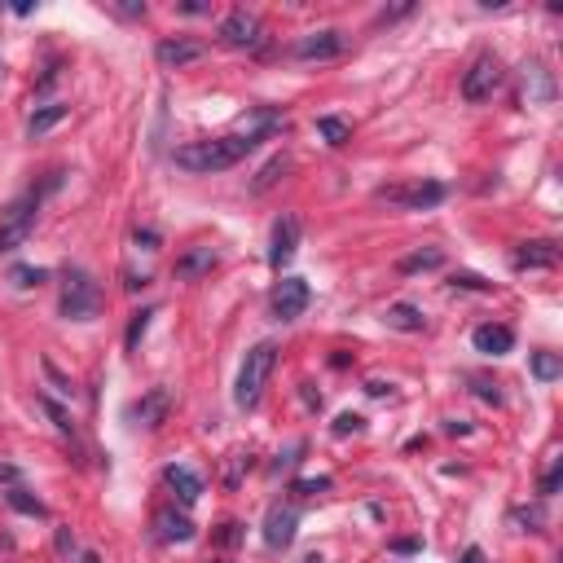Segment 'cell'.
Masks as SVG:
<instances>
[{
    "label": "cell",
    "mask_w": 563,
    "mask_h": 563,
    "mask_svg": "<svg viewBox=\"0 0 563 563\" xmlns=\"http://www.w3.org/2000/svg\"><path fill=\"white\" fill-rule=\"evenodd\" d=\"M286 133V115L282 110H273V106H256L242 124H238V133L230 136H211V141H190V145H176L172 150V159L176 167H185V172H199V176H211V172H225V167H238L260 141L268 136Z\"/></svg>",
    "instance_id": "1"
},
{
    "label": "cell",
    "mask_w": 563,
    "mask_h": 563,
    "mask_svg": "<svg viewBox=\"0 0 563 563\" xmlns=\"http://www.w3.org/2000/svg\"><path fill=\"white\" fill-rule=\"evenodd\" d=\"M273 365H277V343H268V339L247 352V361L238 370V383H233V405H238V409H251V405L260 400L268 374H273Z\"/></svg>",
    "instance_id": "2"
},
{
    "label": "cell",
    "mask_w": 563,
    "mask_h": 563,
    "mask_svg": "<svg viewBox=\"0 0 563 563\" xmlns=\"http://www.w3.org/2000/svg\"><path fill=\"white\" fill-rule=\"evenodd\" d=\"M98 308H101V286L93 282V273L67 268V277H62V317L67 322H89V317H98Z\"/></svg>",
    "instance_id": "3"
},
{
    "label": "cell",
    "mask_w": 563,
    "mask_h": 563,
    "mask_svg": "<svg viewBox=\"0 0 563 563\" xmlns=\"http://www.w3.org/2000/svg\"><path fill=\"white\" fill-rule=\"evenodd\" d=\"M445 185L440 181H397V185H379L374 190V202L383 207H400V211H423V207H436L445 202Z\"/></svg>",
    "instance_id": "4"
},
{
    "label": "cell",
    "mask_w": 563,
    "mask_h": 563,
    "mask_svg": "<svg viewBox=\"0 0 563 563\" xmlns=\"http://www.w3.org/2000/svg\"><path fill=\"white\" fill-rule=\"evenodd\" d=\"M35 211H40V194H27V199L9 202V211L0 216V256L27 247V238L35 230Z\"/></svg>",
    "instance_id": "5"
},
{
    "label": "cell",
    "mask_w": 563,
    "mask_h": 563,
    "mask_svg": "<svg viewBox=\"0 0 563 563\" xmlns=\"http://www.w3.org/2000/svg\"><path fill=\"white\" fill-rule=\"evenodd\" d=\"M502 89V62H497L493 53H480L463 75V101L466 106H480V101H489Z\"/></svg>",
    "instance_id": "6"
},
{
    "label": "cell",
    "mask_w": 563,
    "mask_h": 563,
    "mask_svg": "<svg viewBox=\"0 0 563 563\" xmlns=\"http://www.w3.org/2000/svg\"><path fill=\"white\" fill-rule=\"evenodd\" d=\"M299 238H304V225H299V216L296 211H282L277 221H273V233H268V265L282 268L296 260V251H299Z\"/></svg>",
    "instance_id": "7"
},
{
    "label": "cell",
    "mask_w": 563,
    "mask_h": 563,
    "mask_svg": "<svg viewBox=\"0 0 563 563\" xmlns=\"http://www.w3.org/2000/svg\"><path fill=\"white\" fill-rule=\"evenodd\" d=\"M221 40H225L230 49H260V44H265V27H260L256 14L233 9V14H225V23H221Z\"/></svg>",
    "instance_id": "8"
},
{
    "label": "cell",
    "mask_w": 563,
    "mask_h": 563,
    "mask_svg": "<svg viewBox=\"0 0 563 563\" xmlns=\"http://www.w3.org/2000/svg\"><path fill=\"white\" fill-rule=\"evenodd\" d=\"M308 282H299V277H282L277 286H273V296H268V308H273V317L277 322H296L304 317V308H308Z\"/></svg>",
    "instance_id": "9"
},
{
    "label": "cell",
    "mask_w": 563,
    "mask_h": 563,
    "mask_svg": "<svg viewBox=\"0 0 563 563\" xmlns=\"http://www.w3.org/2000/svg\"><path fill=\"white\" fill-rule=\"evenodd\" d=\"M348 49V35L334 32V27H326V32H308L304 40L296 44V58L299 62H331V58H339Z\"/></svg>",
    "instance_id": "10"
},
{
    "label": "cell",
    "mask_w": 563,
    "mask_h": 563,
    "mask_svg": "<svg viewBox=\"0 0 563 563\" xmlns=\"http://www.w3.org/2000/svg\"><path fill=\"white\" fill-rule=\"evenodd\" d=\"M155 58H159L167 70H181V67H190V62H202V58H207V44H202V40H185V35H167V40H159Z\"/></svg>",
    "instance_id": "11"
},
{
    "label": "cell",
    "mask_w": 563,
    "mask_h": 563,
    "mask_svg": "<svg viewBox=\"0 0 563 563\" xmlns=\"http://www.w3.org/2000/svg\"><path fill=\"white\" fill-rule=\"evenodd\" d=\"M164 484L172 489V497L181 502V511H190V506H194V502L202 497V475H199V471H190V466H176V463H172L164 471Z\"/></svg>",
    "instance_id": "12"
},
{
    "label": "cell",
    "mask_w": 563,
    "mask_h": 563,
    "mask_svg": "<svg viewBox=\"0 0 563 563\" xmlns=\"http://www.w3.org/2000/svg\"><path fill=\"white\" fill-rule=\"evenodd\" d=\"M296 529H299V515L296 506H273L265 520V541L273 550H286L291 541H296Z\"/></svg>",
    "instance_id": "13"
},
{
    "label": "cell",
    "mask_w": 563,
    "mask_h": 563,
    "mask_svg": "<svg viewBox=\"0 0 563 563\" xmlns=\"http://www.w3.org/2000/svg\"><path fill=\"white\" fill-rule=\"evenodd\" d=\"M155 537L167 541V546H185V541H194V520L185 511H159L155 515Z\"/></svg>",
    "instance_id": "14"
},
{
    "label": "cell",
    "mask_w": 563,
    "mask_h": 563,
    "mask_svg": "<svg viewBox=\"0 0 563 563\" xmlns=\"http://www.w3.org/2000/svg\"><path fill=\"white\" fill-rule=\"evenodd\" d=\"M167 409H172V392H167V388H150V392L133 405V423L136 427H159L167 418Z\"/></svg>",
    "instance_id": "15"
},
{
    "label": "cell",
    "mask_w": 563,
    "mask_h": 563,
    "mask_svg": "<svg viewBox=\"0 0 563 563\" xmlns=\"http://www.w3.org/2000/svg\"><path fill=\"white\" fill-rule=\"evenodd\" d=\"M511 265L520 268V273H524V268H555V265H559V247H555V242H546V238L524 242V247L511 256Z\"/></svg>",
    "instance_id": "16"
},
{
    "label": "cell",
    "mask_w": 563,
    "mask_h": 563,
    "mask_svg": "<svg viewBox=\"0 0 563 563\" xmlns=\"http://www.w3.org/2000/svg\"><path fill=\"white\" fill-rule=\"evenodd\" d=\"M211 268H216V251H211V247H190V251L176 256V268H172V273H176L181 282H199Z\"/></svg>",
    "instance_id": "17"
},
{
    "label": "cell",
    "mask_w": 563,
    "mask_h": 563,
    "mask_svg": "<svg viewBox=\"0 0 563 563\" xmlns=\"http://www.w3.org/2000/svg\"><path fill=\"white\" fill-rule=\"evenodd\" d=\"M471 343H475V352H484V357H506L511 348H515V334H511V326H475V334H471Z\"/></svg>",
    "instance_id": "18"
},
{
    "label": "cell",
    "mask_w": 563,
    "mask_h": 563,
    "mask_svg": "<svg viewBox=\"0 0 563 563\" xmlns=\"http://www.w3.org/2000/svg\"><path fill=\"white\" fill-rule=\"evenodd\" d=\"M383 322H388L392 331H405V334H414V331H423V326H427L423 308H418V304H409V299H400V304H392V308L383 313Z\"/></svg>",
    "instance_id": "19"
},
{
    "label": "cell",
    "mask_w": 563,
    "mask_h": 563,
    "mask_svg": "<svg viewBox=\"0 0 563 563\" xmlns=\"http://www.w3.org/2000/svg\"><path fill=\"white\" fill-rule=\"evenodd\" d=\"M70 115V106L67 101H53V106H40V110H32V119H27V136H44V133H53L62 119Z\"/></svg>",
    "instance_id": "20"
},
{
    "label": "cell",
    "mask_w": 563,
    "mask_h": 563,
    "mask_svg": "<svg viewBox=\"0 0 563 563\" xmlns=\"http://www.w3.org/2000/svg\"><path fill=\"white\" fill-rule=\"evenodd\" d=\"M445 265V251L440 247H423V251H409L397 260V273L400 277H414V273H431V268Z\"/></svg>",
    "instance_id": "21"
},
{
    "label": "cell",
    "mask_w": 563,
    "mask_h": 563,
    "mask_svg": "<svg viewBox=\"0 0 563 563\" xmlns=\"http://www.w3.org/2000/svg\"><path fill=\"white\" fill-rule=\"evenodd\" d=\"M291 167H296V164H291V155H273V159H268V164L256 172V181H251V194H265V190H273V185H277V181H282Z\"/></svg>",
    "instance_id": "22"
},
{
    "label": "cell",
    "mask_w": 563,
    "mask_h": 563,
    "mask_svg": "<svg viewBox=\"0 0 563 563\" xmlns=\"http://www.w3.org/2000/svg\"><path fill=\"white\" fill-rule=\"evenodd\" d=\"M5 502L18 511V515H32V520H49V506L40 502L35 493H27L23 484H14V489H5Z\"/></svg>",
    "instance_id": "23"
},
{
    "label": "cell",
    "mask_w": 563,
    "mask_h": 563,
    "mask_svg": "<svg viewBox=\"0 0 563 563\" xmlns=\"http://www.w3.org/2000/svg\"><path fill=\"white\" fill-rule=\"evenodd\" d=\"M317 133L326 136V145H348L352 124H348V119H339V115H322V119H317Z\"/></svg>",
    "instance_id": "24"
},
{
    "label": "cell",
    "mask_w": 563,
    "mask_h": 563,
    "mask_svg": "<svg viewBox=\"0 0 563 563\" xmlns=\"http://www.w3.org/2000/svg\"><path fill=\"white\" fill-rule=\"evenodd\" d=\"M532 374L541 379V383H555L563 374V361L555 357V352H532Z\"/></svg>",
    "instance_id": "25"
},
{
    "label": "cell",
    "mask_w": 563,
    "mask_h": 563,
    "mask_svg": "<svg viewBox=\"0 0 563 563\" xmlns=\"http://www.w3.org/2000/svg\"><path fill=\"white\" fill-rule=\"evenodd\" d=\"M511 520H515L520 529L537 532L541 524H546V506H541V502H537V506H515V511H511Z\"/></svg>",
    "instance_id": "26"
},
{
    "label": "cell",
    "mask_w": 563,
    "mask_h": 563,
    "mask_svg": "<svg viewBox=\"0 0 563 563\" xmlns=\"http://www.w3.org/2000/svg\"><path fill=\"white\" fill-rule=\"evenodd\" d=\"M40 409H44V414L53 418V427L62 431V436H75V423H70V414H67V409H62V405H58L53 397H40Z\"/></svg>",
    "instance_id": "27"
},
{
    "label": "cell",
    "mask_w": 563,
    "mask_h": 563,
    "mask_svg": "<svg viewBox=\"0 0 563 563\" xmlns=\"http://www.w3.org/2000/svg\"><path fill=\"white\" fill-rule=\"evenodd\" d=\"M150 317H155V308H141V313L133 317V326H128V334H124L128 352H136V348H141V334L150 331Z\"/></svg>",
    "instance_id": "28"
},
{
    "label": "cell",
    "mask_w": 563,
    "mask_h": 563,
    "mask_svg": "<svg viewBox=\"0 0 563 563\" xmlns=\"http://www.w3.org/2000/svg\"><path fill=\"white\" fill-rule=\"evenodd\" d=\"M559 480H563V458H550V466L541 471V484H537V493H541V497L559 493Z\"/></svg>",
    "instance_id": "29"
},
{
    "label": "cell",
    "mask_w": 563,
    "mask_h": 563,
    "mask_svg": "<svg viewBox=\"0 0 563 563\" xmlns=\"http://www.w3.org/2000/svg\"><path fill=\"white\" fill-rule=\"evenodd\" d=\"M449 286H454V291H458V286H463V291H493V282H489V277H480V273H454V277H449Z\"/></svg>",
    "instance_id": "30"
},
{
    "label": "cell",
    "mask_w": 563,
    "mask_h": 563,
    "mask_svg": "<svg viewBox=\"0 0 563 563\" xmlns=\"http://www.w3.org/2000/svg\"><path fill=\"white\" fill-rule=\"evenodd\" d=\"M9 277H14V286H40L49 273H44V268H32V265H18Z\"/></svg>",
    "instance_id": "31"
},
{
    "label": "cell",
    "mask_w": 563,
    "mask_h": 563,
    "mask_svg": "<svg viewBox=\"0 0 563 563\" xmlns=\"http://www.w3.org/2000/svg\"><path fill=\"white\" fill-rule=\"evenodd\" d=\"M334 480L331 475H317V480H296V493H304V497H317V493H326Z\"/></svg>",
    "instance_id": "32"
},
{
    "label": "cell",
    "mask_w": 563,
    "mask_h": 563,
    "mask_svg": "<svg viewBox=\"0 0 563 563\" xmlns=\"http://www.w3.org/2000/svg\"><path fill=\"white\" fill-rule=\"evenodd\" d=\"M352 431H361V414H339L334 418V436H352Z\"/></svg>",
    "instance_id": "33"
},
{
    "label": "cell",
    "mask_w": 563,
    "mask_h": 563,
    "mask_svg": "<svg viewBox=\"0 0 563 563\" xmlns=\"http://www.w3.org/2000/svg\"><path fill=\"white\" fill-rule=\"evenodd\" d=\"M58 550H62L67 559L75 555V550H80V541H75V532H70V529H58Z\"/></svg>",
    "instance_id": "34"
},
{
    "label": "cell",
    "mask_w": 563,
    "mask_h": 563,
    "mask_svg": "<svg viewBox=\"0 0 563 563\" xmlns=\"http://www.w3.org/2000/svg\"><path fill=\"white\" fill-rule=\"evenodd\" d=\"M0 480H5V484L14 489V484L23 480V471H18V466H14V463H0Z\"/></svg>",
    "instance_id": "35"
},
{
    "label": "cell",
    "mask_w": 563,
    "mask_h": 563,
    "mask_svg": "<svg viewBox=\"0 0 563 563\" xmlns=\"http://www.w3.org/2000/svg\"><path fill=\"white\" fill-rule=\"evenodd\" d=\"M133 238H136V247H145V251H155V242H159V233L155 230H136Z\"/></svg>",
    "instance_id": "36"
},
{
    "label": "cell",
    "mask_w": 563,
    "mask_h": 563,
    "mask_svg": "<svg viewBox=\"0 0 563 563\" xmlns=\"http://www.w3.org/2000/svg\"><path fill=\"white\" fill-rule=\"evenodd\" d=\"M405 14H414V5H400V9H383V14H379V23H397V18H405Z\"/></svg>",
    "instance_id": "37"
},
{
    "label": "cell",
    "mask_w": 563,
    "mask_h": 563,
    "mask_svg": "<svg viewBox=\"0 0 563 563\" xmlns=\"http://www.w3.org/2000/svg\"><path fill=\"white\" fill-rule=\"evenodd\" d=\"M119 14H124V18H145V5H136V0H124V5H119Z\"/></svg>",
    "instance_id": "38"
},
{
    "label": "cell",
    "mask_w": 563,
    "mask_h": 563,
    "mask_svg": "<svg viewBox=\"0 0 563 563\" xmlns=\"http://www.w3.org/2000/svg\"><path fill=\"white\" fill-rule=\"evenodd\" d=\"M242 537V524H225V532H221V546H233Z\"/></svg>",
    "instance_id": "39"
},
{
    "label": "cell",
    "mask_w": 563,
    "mask_h": 563,
    "mask_svg": "<svg viewBox=\"0 0 563 563\" xmlns=\"http://www.w3.org/2000/svg\"><path fill=\"white\" fill-rule=\"evenodd\" d=\"M458 563H484V550H480V546H466Z\"/></svg>",
    "instance_id": "40"
},
{
    "label": "cell",
    "mask_w": 563,
    "mask_h": 563,
    "mask_svg": "<svg viewBox=\"0 0 563 563\" xmlns=\"http://www.w3.org/2000/svg\"><path fill=\"white\" fill-rule=\"evenodd\" d=\"M365 392H370V397H388V383H379V379H374V383H365Z\"/></svg>",
    "instance_id": "41"
},
{
    "label": "cell",
    "mask_w": 563,
    "mask_h": 563,
    "mask_svg": "<svg viewBox=\"0 0 563 563\" xmlns=\"http://www.w3.org/2000/svg\"><path fill=\"white\" fill-rule=\"evenodd\" d=\"M392 550H397V555H414V550H418V541H397Z\"/></svg>",
    "instance_id": "42"
},
{
    "label": "cell",
    "mask_w": 563,
    "mask_h": 563,
    "mask_svg": "<svg viewBox=\"0 0 563 563\" xmlns=\"http://www.w3.org/2000/svg\"><path fill=\"white\" fill-rule=\"evenodd\" d=\"M80 563H101V559L93 555V550H84V555H80Z\"/></svg>",
    "instance_id": "43"
},
{
    "label": "cell",
    "mask_w": 563,
    "mask_h": 563,
    "mask_svg": "<svg viewBox=\"0 0 563 563\" xmlns=\"http://www.w3.org/2000/svg\"><path fill=\"white\" fill-rule=\"evenodd\" d=\"M304 563H322V555H308V559H304Z\"/></svg>",
    "instance_id": "44"
}]
</instances>
